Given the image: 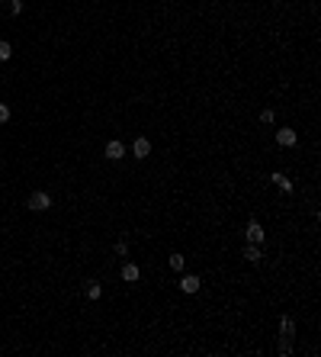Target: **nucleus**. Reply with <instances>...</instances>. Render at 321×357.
Instances as JSON below:
<instances>
[{
    "label": "nucleus",
    "mask_w": 321,
    "mask_h": 357,
    "mask_svg": "<svg viewBox=\"0 0 321 357\" xmlns=\"http://www.w3.org/2000/svg\"><path fill=\"white\" fill-rule=\"evenodd\" d=\"M116 255L126 258V255H128V245H126V242H119V245H116Z\"/></svg>",
    "instance_id": "obj_17"
},
{
    "label": "nucleus",
    "mask_w": 321,
    "mask_h": 357,
    "mask_svg": "<svg viewBox=\"0 0 321 357\" xmlns=\"http://www.w3.org/2000/svg\"><path fill=\"white\" fill-rule=\"evenodd\" d=\"M10 119V106H6V103H0V122H6Z\"/></svg>",
    "instance_id": "obj_16"
},
{
    "label": "nucleus",
    "mask_w": 321,
    "mask_h": 357,
    "mask_svg": "<svg viewBox=\"0 0 321 357\" xmlns=\"http://www.w3.org/2000/svg\"><path fill=\"white\" fill-rule=\"evenodd\" d=\"M122 155H126V145H122L119 139H113V142L106 145V158H109V161H119Z\"/></svg>",
    "instance_id": "obj_4"
},
{
    "label": "nucleus",
    "mask_w": 321,
    "mask_h": 357,
    "mask_svg": "<svg viewBox=\"0 0 321 357\" xmlns=\"http://www.w3.org/2000/svg\"><path fill=\"white\" fill-rule=\"evenodd\" d=\"M10 55H13L10 42H3V39H0V61H10Z\"/></svg>",
    "instance_id": "obj_13"
},
{
    "label": "nucleus",
    "mask_w": 321,
    "mask_h": 357,
    "mask_svg": "<svg viewBox=\"0 0 321 357\" xmlns=\"http://www.w3.org/2000/svg\"><path fill=\"white\" fill-rule=\"evenodd\" d=\"M122 280H126V283H135V280H138V267L135 264H122Z\"/></svg>",
    "instance_id": "obj_8"
},
{
    "label": "nucleus",
    "mask_w": 321,
    "mask_h": 357,
    "mask_svg": "<svg viewBox=\"0 0 321 357\" xmlns=\"http://www.w3.org/2000/svg\"><path fill=\"white\" fill-rule=\"evenodd\" d=\"M273 119H276V113H273V109H263V113H260V122H267V126H270Z\"/></svg>",
    "instance_id": "obj_15"
},
{
    "label": "nucleus",
    "mask_w": 321,
    "mask_h": 357,
    "mask_svg": "<svg viewBox=\"0 0 321 357\" xmlns=\"http://www.w3.org/2000/svg\"><path fill=\"white\" fill-rule=\"evenodd\" d=\"M279 332H283V345H279V354H289L292 351V335H296V325H292V319H283L279 322Z\"/></svg>",
    "instance_id": "obj_1"
},
{
    "label": "nucleus",
    "mask_w": 321,
    "mask_h": 357,
    "mask_svg": "<svg viewBox=\"0 0 321 357\" xmlns=\"http://www.w3.org/2000/svg\"><path fill=\"white\" fill-rule=\"evenodd\" d=\"M100 296H103V286L97 280H87V299H100Z\"/></svg>",
    "instance_id": "obj_9"
},
{
    "label": "nucleus",
    "mask_w": 321,
    "mask_h": 357,
    "mask_svg": "<svg viewBox=\"0 0 321 357\" xmlns=\"http://www.w3.org/2000/svg\"><path fill=\"white\" fill-rule=\"evenodd\" d=\"M273 180L279 183V190H286V193H292V180L286 174H273Z\"/></svg>",
    "instance_id": "obj_11"
},
{
    "label": "nucleus",
    "mask_w": 321,
    "mask_h": 357,
    "mask_svg": "<svg viewBox=\"0 0 321 357\" xmlns=\"http://www.w3.org/2000/svg\"><path fill=\"white\" fill-rule=\"evenodd\" d=\"M244 258H248L251 264H257V261H260V248H257V245H251V242H248V248H244Z\"/></svg>",
    "instance_id": "obj_10"
},
{
    "label": "nucleus",
    "mask_w": 321,
    "mask_h": 357,
    "mask_svg": "<svg viewBox=\"0 0 321 357\" xmlns=\"http://www.w3.org/2000/svg\"><path fill=\"white\" fill-rule=\"evenodd\" d=\"M10 13L19 16V13H23V0H10Z\"/></svg>",
    "instance_id": "obj_14"
},
{
    "label": "nucleus",
    "mask_w": 321,
    "mask_h": 357,
    "mask_svg": "<svg viewBox=\"0 0 321 357\" xmlns=\"http://www.w3.org/2000/svg\"><path fill=\"white\" fill-rule=\"evenodd\" d=\"M244 235H248L251 245H260V242H263V229H260L257 222H248V232H244Z\"/></svg>",
    "instance_id": "obj_5"
},
{
    "label": "nucleus",
    "mask_w": 321,
    "mask_h": 357,
    "mask_svg": "<svg viewBox=\"0 0 321 357\" xmlns=\"http://www.w3.org/2000/svg\"><path fill=\"white\" fill-rule=\"evenodd\" d=\"M167 264H170V270H183V255H170Z\"/></svg>",
    "instance_id": "obj_12"
},
{
    "label": "nucleus",
    "mask_w": 321,
    "mask_h": 357,
    "mask_svg": "<svg viewBox=\"0 0 321 357\" xmlns=\"http://www.w3.org/2000/svg\"><path fill=\"white\" fill-rule=\"evenodd\" d=\"M276 142H279L283 148L296 145V132H292V129H276Z\"/></svg>",
    "instance_id": "obj_6"
},
{
    "label": "nucleus",
    "mask_w": 321,
    "mask_h": 357,
    "mask_svg": "<svg viewBox=\"0 0 321 357\" xmlns=\"http://www.w3.org/2000/svg\"><path fill=\"white\" fill-rule=\"evenodd\" d=\"M180 290H183V293H199V277H193V273H190V277H183V280H180Z\"/></svg>",
    "instance_id": "obj_7"
},
{
    "label": "nucleus",
    "mask_w": 321,
    "mask_h": 357,
    "mask_svg": "<svg viewBox=\"0 0 321 357\" xmlns=\"http://www.w3.org/2000/svg\"><path fill=\"white\" fill-rule=\"evenodd\" d=\"M49 206H52V196H49V193H42V190H36V193L29 196V209L42 212V209H49Z\"/></svg>",
    "instance_id": "obj_2"
},
{
    "label": "nucleus",
    "mask_w": 321,
    "mask_h": 357,
    "mask_svg": "<svg viewBox=\"0 0 321 357\" xmlns=\"http://www.w3.org/2000/svg\"><path fill=\"white\" fill-rule=\"evenodd\" d=\"M132 155H135V158H148V155H151V142H148L145 135H138V139H135V145H132Z\"/></svg>",
    "instance_id": "obj_3"
}]
</instances>
